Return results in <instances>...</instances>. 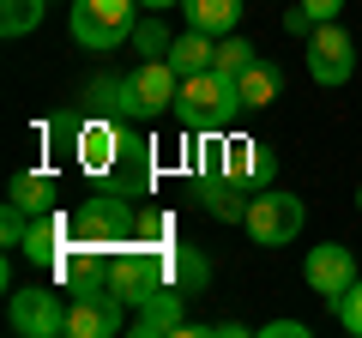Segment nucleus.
Masks as SVG:
<instances>
[{
	"label": "nucleus",
	"mask_w": 362,
	"mask_h": 338,
	"mask_svg": "<svg viewBox=\"0 0 362 338\" xmlns=\"http://www.w3.org/2000/svg\"><path fill=\"white\" fill-rule=\"evenodd\" d=\"M235 109H242V97H235V78H230V73L206 66V73H187V78H181V97H175L181 127H194V133H223Z\"/></svg>",
	"instance_id": "obj_1"
},
{
	"label": "nucleus",
	"mask_w": 362,
	"mask_h": 338,
	"mask_svg": "<svg viewBox=\"0 0 362 338\" xmlns=\"http://www.w3.org/2000/svg\"><path fill=\"white\" fill-rule=\"evenodd\" d=\"M302 223H308V211H302L296 194H284V187H254L242 230L254 235V247H284V242L302 235Z\"/></svg>",
	"instance_id": "obj_2"
},
{
	"label": "nucleus",
	"mask_w": 362,
	"mask_h": 338,
	"mask_svg": "<svg viewBox=\"0 0 362 338\" xmlns=\"http://www.w3.org/2000/svg\"><path fill=\"white\" fill-rule=\"evenodd\" d=\"M133 6L139 0H78L73 6V37L90 54L121 49V42H133Z\"/></svg>",
	"instance_id": "obj_3"
},
{
	"label": "nucleus",
	"mask_w": 362,
	"mask_h": 338,
	"mask_svg": "<svg viewBox=\"0 0 362 338\" xmlns=\"http://www.w3.org/2000/svg\"><path fill=\"white\" fill-rule=\"evenodd\" d=\"M175 97H181V73L169 61H139L127 73V121H157L163 109H175Z\"/></svg>",
	"instance_id": "obj_4"
},
{
	"label": "nucleus",
	"mask_w": 362,
	"mask_h": 338,
	"mask_svg": "<svg viewBox=\"0 0 362 338\" xmlns=\"http://www.w3.org/2000/svg\"><path fill=\"white\" fill-rule=\"evenodd\" d=\"M121 308H127V302H121V290L109 284H85L73 296V308H66V332L73 338H115L121 332Z\"/></svg>",
	"instance_id": "obj_5"
},
{
	"label": "nucleus",
	"mask_w": 362,
	"mask_h": 338,
	"mask_svg": "<svg viewBox=\"0 0 362 338\" xmlns=\"http://www.w3.org/2000/svg\"><path fill=\"white\" fill-rule=\"evenodd\" d=\"M78 223V242H97L103 254H115V247H127L133 242V199L127 194H103V199H90L85 206V218H73Z\"/></svg>",
	"instance_id": "obj_6"
},
{
	"label": "nucleus",
	"mask_w": 362,
	"mask_h": 338,
	"mask_svg": "<svg viewBox=\"0 0 362 338\" xmlns=\"http://www.w3.org/2000/svg\"><path fill=\"white\" fill-rule=\"evenodd\" d=\"M66 308L73 302H61L49 284H30V290H13L6 320H13L18 338H54V332H66Z\"/></svg>",
	"instance_id": "obj_7"
},
{
	"label": "nucleus",
	"mask_w": 362,
	"mask_h": 338,
	"mask_svg": "<svg viewBox=\"0 0 362 338\" xmlns=\"http://www.w3.org/2000/svg\"><path fill=\"white\" fill-rule=\"evenodd\" d=\"M308 73H314V85H344L356 73V42L338 30V18L308 30Z\"/></svg>",
	"instance_id": "obj_8"
},
{
	"label": "nucleus",
	"mask_w": 362,
	"mask_h": 338,
	"mask_svg": "<svg viewBox=\"0 0 362 338\" xmlns=\"http://www.w3.org/2000/svg\"><path fill=\"white\" fill-rule=\"evenodd\" d=\"M73 157H78L85 175H109V169L127 157V127H121L115 115H109V121H90L85 115V127L73 133Z\"/></svg>",
	"instance_id": "obj_9"
},
{
	"label": "nucleus",
	"mask_w": 362,
	"mask_h": 338,
	"mask_svg": "<svg viewBox=\"0 0 362 338\" xmlns=\"http://www.w3.org/2000/svg\"><path fill=\"white\" fill-rule=\"evenodd\" d=\"M302 278H308L314 296L338 302L350 284H356V254H350L344 242H320V247H308V260H302Z\"/></svg>",
	"instance_id": "obj_10"
},
{
	"label": "nucleus",
	"mask_w": 362,
	"mask_h": 338,
	"mask_svg": "<svg viewBox=\"0 0 362 338\" xmlns=\"http://www.w3.org/2000/svg\"><path fill=\"white\" fill-rule=\"evenodd\" d=\"M272 163H278V157L259 139H235V133L206 151V169H223V175H235V182H247V187H272Z\"/></svg>",
	"instance_id": "obj_11"
},
{
	"label": "nucleus",
	"mask_w": 362,
	"mask_h": 338,
	"mask_svg": "<svg viewBox=\"0 0 362 338\" xmlns=\"http://www.w3.org/2000/svg\"><path fill=\"white\" fill-rule=\"evenodd\" d=\"M181 302H187V290H157L151 302H139V308H133V332L139 338H181V332H194V326H187V314H181Z\"/></svg>",
	"instance_id": "obj_12"
},
{
	"label": "nucleus",
	"mask_w": 362,
	"mask_h": 338,
	"mask_svg": "<svg viewBox=\"0 0 362 338\" xmlns=\"http://www.w3.org/2000/svg\"><path fill=\"white\" fill-rule=\"evenodd\" d=\"M73 235H78V223L66 218V211H37L30 230H25V242H18V254L37 260V266H54V260H61V247L73 242Z\"/></svg>",
	"instance_id": "obj_13"
},
{
	"label": "nucleus",
	"mask_w": 362,
	"mask_h": 338,
	"mask_svg": "<svg viewBox=\"0 0 362 338\" xmlns=\"http://www.w3.org/2000/svg\"><path fill=\"white\" fill-rule=\"evenodd\" d=\"M199 206L218 223H242L247 218V182H235L223 169H206V175H199Z\"/></svg>",
	"instance_id": "obj_14"
},
{
	"label": "nucleus",
	"mask_w": 362,
	"mask_h": 338,
	"mask_svg": "<svg viewBox=\"0 0 362 338\" xmlns=\"http://www.w3.org/2000/svg\"><path fill=\"white\" fill-rule=\"evenodd\" d=\"M278 91H284V73H278L272 61H247L242 73H235V97H242V109H272Z\"/></svg>",
	"instance_id": "obj_15"
},
{
	"label": "nucleus",
	"mask_w": 362,
	"mask_h": 338,
	"mask_svg": "<svg viewBox=\"0 0 362 338\" xmlns=\"http://www.w3.org/2000/svg\"><path fill=\"white\" fill-rule=\"evenodd\" d=\"M163 61L175 66L181 78H187V73H206V66L218 61V42H211V30H194V25H187L175 42H169V54H163Z\"/></svg>",
	"instance_id": "obj_16"
},
{
	"label": "nucleus",
	"mask_w": 362,
	"mask_h": 338,
	"mask_svg": "<svg viewBox=\"0 0 362 338\" xmlns=\"http://www.w3.org/2000/svg\"><path fill=\"white\" fill-rule=\"evenodd\" d=\"M181 13L194 30H211V37H230L235 18H242V0H181Z\"/></svg>",
	"instance_id": "obj_17"
},
{
	"label": "nucleus",
	"mask_w": 362,
	"mask_h": 338,
	"mask_svg": "<svg viewBox=\"0 0 362 338\" xmlns=\"http://www.w3.org/2000/svg\"><path fill=\"white\" fill-rule=\"evenodd\" d=\"M206 278H211V266L199 260L194 247L169 242V284H175V290H187V296H194V290H206Z\"/></svg>",
	"instance_id": "obj_18"
},
{
	"label": "nucleus",
	"mask_w": 362,
	"mask_h": 338,
	"mask_svg": "<svg viewBox=\"0 0 362 338\" xmlns=\"http://www.w3.org/2000/svg\"><path fill=\"white\" fill-rule=\"evenodd\" d=\"M13 206H25L30 218H37V211H54V182L42 175V169H25V175H13Z\"/></svg>",
	"instance_id": "obj_19"
},
{
	"label": "nucleus",
	"mask_w": 362,
	"mask_h": 338,
	"mask_svg": "<svg viewBox=\"0 0 362 338\" xmlns=\"http://www.w3.org/2000/svg\"><path fill=\"white\" fill-rule=\"evenodd\" d=\"M42 25V0H0V37H30Z\"/></svg>",
	"instance_id": "obj_20"
},
{
	"label": "nucleus",
	"mask_w": 362,
	"mask_h": 338,
	"mask_svg": "<svg viewBox=\"0 0 362 338\" xmlns=\"http://www.w3.org/2000/svg\"><path fill=\"white\" fill-rule=\"evenodd\" d=\"M169 42H175V37H169V25H163V18H145V25H133V49H139L145 54V61H163V54H169Z\"/></svg>",
	"instance_id": "obj_21"
},
{
	"label": "nucleus",
	"mask_w": 362,
	"mask_h": 338,
	"mask_svg": "<svg viewBox=\"0 0 362 338\" xmlns=\"http://www.w3.org/2000/svg\"><path fill=\"white\" fill-rule=\"evenodd\" d=\"M247 61H259V49H254L247 37H235V30H230V37H218V61H211L218 73H230V78H235Z\"/></svg>",
	"instance_id": "obj_22"
},
{
	"label": "nucleus",
	"mask_w": 362,
	"mask_h": 338,
	"mask_svg": "<svg viewBox=\"0 0 362 338\" xmlns=\"http://www.w3.org/2000/svg\"><path fill=\"white\" fill-rule=\"evenodd\" d=\"M332 308H338V320H344V332H356V338H362V278L332 302Z\"/></svg>",
	"instance_id": "obj_23"
},
{
	"label": "nucleus",
	"mask_w": 362,
	"mask_h": 338,
	"mask_svg": "<svg viewBox=\"0 0 362 338\" xmlns=\"http://www.w3.org/2000/svg\"><path fill=\"white\" fill-rule=\"evenodd\" d=\"M25 230H30V211L6 199V211H0V242H6V247H18V242H25Z\"/></svg>",
	"instance_id": "obj_24"
},
{
	"label": "nucleus",
	"mask_w": 362,
	"mask_h": 338,
	"mask_svg": "<svg viewBox=\"0 0 362 338\" xmlns=\"http://www.w3.org/2000/svg\"><path fill=\"white\" fill-rule=\"evenodd\" d=\"M259 332L266 338H308V320H266Z\"/></svg>",
	"instance_id": "obj_25"
},
{
	"label": "nucleus",
	"mask_w": 362,
	"mask_h": 338,
	"mask_svg": "<svg viewBox=\"0 0 362 338\" xmlns=\"http://www.w3.org/2000/svg\"><path fill=\"white\" fill-rule=\"evenodd\" d=\"M302 13H308L314 25H326V18H338V13H344V0H302Z\"/></svg>",
	"instance_id": "obj_26"
},
{
	"label": "nucleus",
	"mask_w": 362,
	"mask_h": 338,
	"mask_svg": "<svg viewBox=\"0 0 362 338\" xmlns=\"http://www.w3.org/2000/svg\"><path fill=\"white\" fill-rule=\"evenodd\" d=\"M284 30H296V37H308V30H314V18L302 13V6H290V13H284Z\"/></svg>",
	"instance_id": "obj_27"
},
{
	"label": "nucleus",
	"mask_w": 362,
	"mask_h": 338,
	"mask_svg": "<svg viewBox=\"0 0 362 338\" xmlns=\"http://www.w3.org/2000/svg\"><path fill=\"white\" fill-rule=\"evenodd\" d=\"M145 13H163V6H181V0H139Z\"/></svg>",
	"instance_id": "obj_28"
},
{
	"label": "nucleus",
	"mask_w": 362,
	"mask_h": 338,
	"mask_svg": "<svg viewBox=\"0 0 362 338\" xmlns=\"http://www.w3.org/2000/svg\"><path fill=\"white\" fill-rule=\"evenodd\" d=\"M356 211H362V187H356Z\"/></svg>",
	"instance_id": "obj_29"
}]
</instances>
